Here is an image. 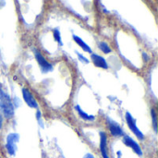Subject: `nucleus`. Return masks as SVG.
<instances>
[{"label":"nucleus","mask_w":158,"mask_h":158,"mask_svg":"<svg viewBox=\"0 0 158 158\" xmlns=\"http://www.w3.org/2000/svg\"><path fill=\"white\" fill-rule=\"evenodd\" d=\"M34 56H35V58H36V60H37L43 73H48V72L53 70V69H54L53 65L50 64L39 51L34 50Z\"/></svg>","instance_id":"nucleus-3"},{"label":"nucleus","mask_w":158,"mask_h":158,"mask_svg":"<svg viewBox=\"0 0 158 158\" xmlns=\"http://www.w3.org/2000/svg\"><path fill=\"white\" fill-rule=\"evenodd\" d=\"M123 143H124V144L126 146L131 148L133 150V152L136 153V155H138L140 156H143V150H142L141 146L131 137H130L128 135H124V137H123Z\"/></svg>","instance_id":"nucleus-6"},{"label":"nucleus","mask_w":158,"mask_h":158,"mask_svg":"<svg viewBox=\"0 0 158 158\" xmlns=\"http://www.w3.org/2000/svg\"><path fill=\"white\" fill-rule=\"evenodd\" d=\"M2 124H3V118H2V116L0 115V128L2 127Z\"/></svg>","instance_id":"nucleus-18"},{"label":"nucleus","mask_w":158,"mask_h":158,"mask_svg":"<svg viewBox=\"0 0 158 158\" xmlns=\"http://www.w3.org/2000/svg\"><path fill=\"white\" fill-rule=\"evenodd\" d=\"M83 158H95L92 154H87V155H85V156Z\"/></svg>","instance_id":"nucleus-17"},{"label":"nucleus","mask_w":158,"mask_h":158,"mask_svg":"<svg viewBox=\"0 0 158 158\" xmlns=\"http://www.w3.org/2000/svg\"><path fill=\"white\" fill-rule=\"evenodd\" d=\"M75 110L77 111V113L79 114L80 118L85 121H94L95 119V117L94 116H92V115H88L86 112H84L80 106H75Z\"/></svg>","instance_id":"nucleus-10"},{"label":"nucleus","mask_w":158,"mask_h":158,"mask_svg":"<svg viewBox=\"0 0 158 158\" xmlns=\"http://www.w3.org/2000/svg\"><path fill=\"white\" fill-rule=\"evenodd\" d=\"M0 111L6 118H11L14 115V106L10 96L0 87Z\"/></svg>","instance_id":"nucleus-1"},{"label":"nucleus","mask_w":158,"mask_h":158,"mask_svg":"<svg viewBox=\"0 0 158 158\" xmlns=\"http://www.w3.org/2000/svg\"><path fill=\"white\" fill-rule=\"evenodd\" d=\"M125 118H126V122H127L129 128H130L131 131L134 133V135H135L139 140H143V139H144V135H143V133L139 130V128L137 127L136 120H135L134 118L131 116V114L129 113V112H126V114H125Z\"/></svg>","instance_id":"nucleus-2"},{"label":"nucleus","mask_w":158,"mask_h":158,"mask_svg":"<svg viewBox=\"0 0 158 158\" xmlns=\"http://www.w3.org/2000/svg\"><path fill=\"white\" fill-rule=\"evenodd\" d=\"M107 121V124H108V128H109V131L110 133L115 136V137H121V136H124V131L123 130L121 129V127L114 120L110 119V118H107L106 119Z\"/></svg>","instance_id":"nucleus-7"},{"label":"nucleus","mask_w":158,"mask_h":158,"mask_svg":"<svg viewBox=\"0 0 158 158\" xmlns=\"http://www.w3.org/2000/svg\"><path fill=\"white\" fill-rule=\"evenodd\" d=\"M100 151L103 158H110L107 152V136L105 132H100Z\"/></svg>","instance_id":"nucleus-8"},{"label":"nucleus","mask_w":158,"mask_h":158,"mask_svg":"<svg viewBox=\"0 0 158 158\" xmlns=\"http://www.w3.org/2000/svg\"><path fill=\"white\" fill-rule=\"evenodd\" d=\"M53 34H54V38L55 40L58 43L59 45H63V43L61 41V35H60V31L58 29H54L53 30Z\"/></svg>","instance_id":"nucleus-13"},{"label":"nucleus","mask_w":158,"mask_h":158,"mask_svg":"<svg viewBox=\"0 0 158 158\" xmlns=\"http://www.w3.org/2000/svg\"><path fill=\"white\" fill-rule=\"evenodd\" d=\"M151 117H152V120H153V125H154V129L155 131L157 132V117H156V113L155 109L151 110Z\"/></svg>","instance_id":"nucleus-14"},{"label":"nucleus","mask_w":158,"mask_h":158,"mask_svg":"<svg viewBox=\"0 0 158 158\" xmlns=\"http://www.w3.org/2000/svg\"><path fill=\"white\" fill-rule=\"evenodd\" d=\"M73 40L75 41V43L77 44H79L81 47V49L84 51V52H87V53H92V49H91V47L81 39V38H80L79 36H77V35H73Z\"/></svg>","instance_id":"nucleus-11"},{"label":"nucleus","mask_w":158,"mask_h":158,"mask_svg":"<svg viewBox=\"0 0 158 158\" xmlns=\"http://www.w3.org/2000/svg\"><path fill=\"white\" fill-rule=\"evenodd\" d=\"M98 47H99V49L104 54H109V53H111V48L109 47V45L106 42H100L98 44Z\"/></svg>","instance_id":"nucleus-12"},{"label":"nucleus","mask_w":158,"mask_h":158,"mask_svg":"<svg viewBox=\"0 0 158 158\" xmlns=\"http://www.w3.org/2000/svg\"><path fill=\"white\" fill-rule=\"evenodd\" d=\"M21 93H22L23 100L25 101V103L27 104L28 106H30L31 108H37L38 107V103H37L36 99L34 98L33 94L27 88H23L21 90Z\"/></svg>","instance_id":"nucleus-5"},{"label":"nucleus","mask_w":158,"mask_h":158,"mask_svg":"<svg viewBox=\"0 0 158 158\" xmlns=\"http://www.w3.org/2000/svg\"><path fill=\"white\" fill-rule=\"evenodd\" d=\"M77 56H78L79 59H80L82 63H85V64H88V63H89V59H87V57L83 56L81 54H80V53H78V52H77Z\"/></svg>","instance_id":"nucleus-15"},{"label":"nucleus","mask_w":158,"mask_h":158,"mask_svg":"<svg viewBox=\"0 0 158 158\" xmlns=\"http://www.w3.org/2000/svg\"><path fill=\"white\" fill-rule=\"evenodd\" d=\"M19 136L17 133H10L7 135L6 137V148L7 153L10 156H14L17 150V146L16 143L19 142Z\"/></svg>","instance_id":"nucleus-4"},{"label":"nucleus","mask_w":158,"mask_h":158,"mask_svg":"<svg viewBox=\"0 0 158 158\" xmlns=\"http://www.w3.org/2000/svg\"><path fill=\"white\" fill-rule=\"evenodd\" d=\"M36 117H37V120H38L39 124L41 123V125L43 126V124H42V121H41V113H40V111H37V113H36Z\"/></svg>","instance_id":"nucleus-16"},{"label":"nucleus","mask_w":158,"mask_h":158,"mask_svg":"<svg viewBox=\"0 0 158 158\" xmlns=\"http://www.w3.org/2000/svg\"><path fill=\"white\" fill-rule=\"evenodd\" d=\"M91 58H92V61L94 64V66H96L97 68L104 69H108V64L103 56H101L97 54H92Z\"/></svg>","instance_id":"nucleus-9"}]
</instances>
